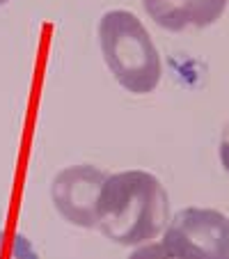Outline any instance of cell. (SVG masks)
<instances>
[{
	"mask_svg": "<svg viewBox=\"0 0 229 259\" xmlns=\"http://www.w3.org/2000/svg\"><path fill=\"white\" fill-rule=\"evenodd\" d=\"M108 175L94 165H71L55 175L51 200L58 213L76 227H97V206Z\"/></svg>",
	"mask_w": 229,
	"mask_h": 259,
	"instance_id": "cell-4",
	"label": "cell"
},
{
	"mask_svg": "<svg viewBox=\"0 0 229 259\" xmlns=\"http://www.w3.org/2000/svg\"><path fill=\"white\" fill-rule=\"evenodd\" d=\"M163 245L176 259H229V218L215 209L186 206L167 223Z\"/></svg>",
	"mask_w": 229,
	"mask_h": 259,
	"instance_id": "cell-3",
	"label": "cell"
},
{
	"mask_svg": "<svg viewBox=\"0 0 229 259\" xmlns=\"http://www.w3.org/2000/svg\"><path fill=\"white\" fill-rule=\"evenodd\" d=\"M0 259H39L28 236L0 230Z\"/></svg>",
	"mask_w": 229,
	"mask_h": 259,
	"instance_id": "cell-6",
	"label": "cell"
},
{
	"mask_svg": "<svg viewBox=\"0 0 229 259\" xmlns=\"http://www.w3.org/2000/svg\"><path fill=\"white\" fill-rule=\"evenodd\" d=\"M220 163L229 172V124L222 131V140H220Z\"/></svg>",
	"mask_w": 229,
	"mask_h": 259,
	"instance_id": "cell-8",
	"label": "cell"
},
{
	"mask_svg": "<svg viewBox=\"0 0 229 259\" xmlns=\"http://www.w3.org/2000/svg\"><path fill=\"white\" fill-rule=\"evenodd\" d=\"M99 44L106 67L126 92L149 94L158 88L163 76L161 55L133 12H106L99 21Z\"/></svg>",
	"mask_w": 229,
	"mask_h": 259,
	"instance_id": "cell-2",
	"label": "cell"
},
{
	"mask_svg": "<svg viewBox=\"0 0 229 259\" xmlns=\"http://www.w3.org/2000/svg\"><path fill=\"white\" fill-rule=\"evenodd\" d=\"M227 3L229 0H142L149 19L167 32L209 28L220 21Z\"/></svg>",
	"mask_w": 229,
	"mask_h": 259,
	"instance_id": "cell-5",
	"label": "cell"
},
{
	"mask_svg": "<svg viewBox=\"0 0 229 259\" xmlns=\"http://www.w3.org/2000/svg\"><path fill=\"white\" fill-rule=\"evenodd\" d=\"M128 259H176L163 243H145L135 250Z\"/></svg>",
	"mask_w": 229,
	"mask_h": 259,
	"instance_id": "cell-7",
	"label": "cell"
},
{
	"mask_svg": "<svg viewBox=\"0 0 229 259\" xmlns=\"http://www.w3.org/2000/svg\"><path fill=\"white\" fill-rule=\"evenodd\" d=\"M170 218V197L158 177L145 170L108 175L97 206V227L117 245L154 241Z\"/></svg>",
	"mask_w": 229,
	"mask_h": 259,
	"instance_id": "cell-1",
	"label": "cell"
},
{
	"mask_svg": "<svg viewBox=\"0 0 229 259\" xmlns=\"http://www.w3.org/2000/svg\"><path fill=\"white\" fill-rule=\"evenodd\" d=\"M7 3H10V0H0V5H7Z\"/></svg>",
	"mask_w": 229,
	"mask_h": 259,
	"instance_id": "cell-9",
	"label": "cell"
}]
</instances>
